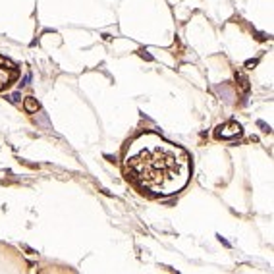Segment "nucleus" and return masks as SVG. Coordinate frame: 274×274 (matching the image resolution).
Listing matches in <instances>:
<instances>
[{
	"mask_svg": "<svg viewBox=\"0 0 274 274\" xmlns=\"http://www.w3.org/2000/svg\"><path fill=\"white\" fill-rule=\"evenodd\" d=\"M257 124H259L261 126V128H263V131H267V133H270V126H267V124H264V122H257Z\"/></svg>",
	"mask_w": 274,
	"mask_h": 274,
	"instance_id": "nucleus-5",
	"label": "nucleus"
},
{
	"mask_svg": "<svg viewBox=\"0 0 274 274\" xmlns=\"http://www.w3.org/2000/svg\"><path fill=\"white\" fill-rule=\"evenodd\" d=\"M16 77H18V69H16V66L10 62V60H6L4 56H0V91L6 89L8 85L14 83Z\"/></svg>",
	"mask_w": 274,
	"mask_h": 274,
	"instance_id": "nucleus-2",
	"label": "nucleus"
},
{
	"mask_svg": "<svg viewBox=\"0 0 274 274\" xmlns=\"http://www.w3.org/2000/svg\"><path fill=\"white\" fill-rule=\"evenodd\" d=\"M126 170L143 189L154 195H174L189 182L191 160L182 147L157 133H143L128 147Z\"/></svg>",
	"mask_w": 274,
	"mask_h": 274,
	"instance_id": "nucleus-1",
	"label": "nucleus"
},
{
	"mask_svg": "<svg viewBox=\"0 0 274 274\" xmlns=\"http://www.w3.org/2000/svg\"><path fill=\"white\" fill-rule=\"evenodd\" d=\"M241 131H243V129H241L239 124L230 122V124L218 126V129H216V137H218V139H232V137H239Z\"/></svg>",
	"mask_w": 274,
	"mask_h": 274,
	"instance_id": "nucleus-3",
	"label": "nucleus"
},
{
	"mask_svg": "<svg viewBox=\"0 0 274 274\" xmlns=\"http://www.w3.org/2000/svg\"><path fill=\"white\" fill-rule=\"evenodd\" d=\"M23 106H25V110H27V112H31V114H35L37 110L41 108L39 103H37V99H33V97H25V100H23Z\"/></svg>",
	"mask_w": 274,
	"mask_h": 274,
	"instance_id": "nucleus-4",
	"label": "nucleus"
}]
</instances>
